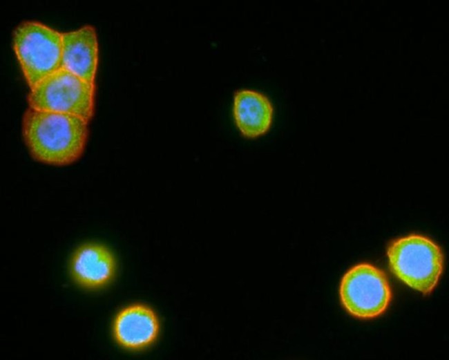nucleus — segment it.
Segmentation results:
<instances>
[{
    "instance_id": "nucleus-1",
    "label": "nucleus",
    "mask_w": 449,
    "mask_h": 360,
    "mask_svg": "<svg viewBox=\"0 0 449 360\" xmlns=\"http://www.w3.org/2000/svg\"><path fill=\"white\" fill-rule=\"evenodd\" d=\"M89 122L82 117L29 107L21 122L23 142L31 157L41 164L65 167L83 155Z\"/></svg>"
},
{
    "instance_id": "nucleus-2",
    "label": "nucleus",
    "mask_w": 449,
    "mask_h": 360,
    "mask_svg": "<svg viewBox=\"0 0 449 360\" xmlns=\"http://www.w3.org/2000/svg\"><path fill=\"white\" fill-rule=\"evenodd\" d=\"M12 47L30 89L61 67V32L44 23L21 21L13 31Z\"/></svg>"
},
{
    "instance_id": "nucleus-3",
    "label": "nucleus",
    "mask_w": 449,
    "mask_h": 360,
    "mask_svg": "<svg viewBox=\"0 0 449 360\" xmlns=\"http://www.w3.org/2000/svg\"><path fill=\"white\" fill-rule=\"evenodd\" d=\"M387 255L391 271L408 286L427 294L437 285L443 256L432 240L417 234L398 238L390 243Z\"/></svg>"
},
{
    "instance_id": "nucleus-4",
    "label": "nucleus",
    "mask_w": 449,
    "mask_h": 360,
    "mask_svg": "<svg viewBox=\"0 0 449 360\" xmlns=\"http://www.w3.org/2000/svg\"><path fill=\"white\" fill-rule=\"evenodd\" d=\"M95 83L60 68L30 89L28 106L76 115L90 122L95 110Z\"/></svg>"
},
{
    "instance_id": "nucleus-5",
    "label": "nucleus",
    "mask_w": 449,
    "mask_h": 360,
    "mask_svg": "<svg viewBox=\"0 0 449 360\" xmlns=\"http://www.w3.org/2000/svg\"><path fill=\"white\" fill-rule=\"evenodd\" d=\"M339 294L345 309L361 319L381 315L391 300V290L385 274L368 263L358 264L344 274Z\"/></svg>"
},
{
    "instance_id": "nucleus-6",
    "label": "nucleus",
    "mask_w": 449,
    "mask_h": 360,
    "mask_svg": "<svg viewBox=\"0 0 449 360\" xmlns=\"http://www.w3.org/2000/svg\"><path fill=\"white\" fill-rule=\"evenodd\" d=\"M116 343L130 351L144 350L157 339L160 332L158 315L150 306L133 303L122 308L112 325Z\"/></svg>"
},
{
    "instance_id": "nucleus-7",
    "label": "nucleus",
    "mask_w": 449,
    "mask_h": 360,
    "mask_svg": "<svg viewBox=\"0 0 449 360\" xmlns=\"http://www.w3.org/2000/svg\"><path fill=\"white\" fill-rule=\"evenodd\" d=\"M69 269L78 285L87 290H98L113 281L117 264L113 252L107 247L87 243L73 252Z\"/></svg>"
},
{
    "instance_id": "nucleus-8",
    "label": "nucleus",
    "mask_w": 449,
    "mask_h": 360,
    "mask_svg": "<svg viewBox=\"0 0 449 360\" xmlns=\"http://www.w3.org/2000/svg\"><path fill=\"white\" fill-rule=\"evenodd\" d=\"M61 68L95 83L99 63V44L95 28L85 25L61 32Z\"/></svg>"
},
{
    "instance_id": "nucleus-9",
    "label": "nucleus",
    "mask_w": 449,
    "mask_h": 360,
    "mask_svg": "<svg viewBox=\"0 0 449 360\" xmlns=\"http://www.w3.org/2000/svg\"><path fill=\"white\" fill-rule=\"evenodd\" d=\"M236 125L246 138H254L265 134L270 128L273 107L263 94L248 89L236 92L233 103Z\"/></svg>"
}]
</instances>
